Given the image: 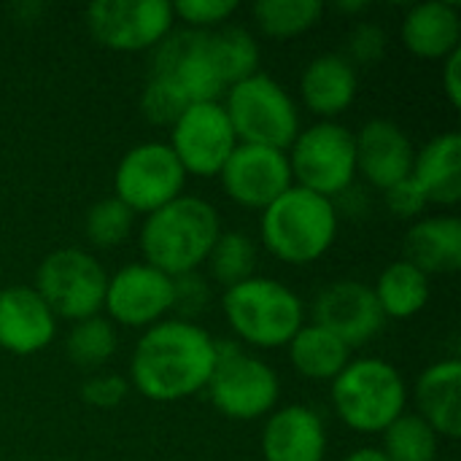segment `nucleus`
I'll list each match as a JSON object with an SVG mask.
<instances>
[{"mask_svg":"<svg viewBox=\"0 0 461 461\" xmlns=\"http://www.w3.org/2000/svg\"><path fill=\"white\" fill-rule=\"evenodd\" d=\"M216 338L194 321L162 319L143 330L130 357V389L151 402L200 394L216 365Z\"/></svg>","mask_w":461,"mask_h":461,"instance_id":"obj_1","label":"nucleus"},{"mask_svg":"<svg viewBox=\"0 0 461 461\" xmlns=\"http://www.w3.org/2000/svg\"><path fill=\"white\" fill-rule=\"evenodd\" d=\"M219 235L221 219L213 203L197 194H181L143 219L138 240L146 265L178 278L205 265Z\"/></svg>","mask_w":461,"mask_h":461,"instance_id":"obj_2","label":"nucleus"},{"mask_svg":"<svg viewBox=\"0 0 461 461\" xmlns=\"http://www.w3.org/2000/svg\"><path fill=\"white\" fill-rule=\"evenodd\" d=\"M340 216L332 200L289 186L259 216V235L265 249L284 265L303 267L319 262L338 238Z\"/></svg>","mask_w":461,"mask_h":461,"instance_id":"obj_3","label":"nucleus"},{"mask_svg":"<svg viewBox=\"0 0 461 461\" xmlns=\"http://www.w3.org/2000/svg\"><path fill=\"white\" fill-rule=\"evenodd\" d=\"M221 311L235 340L254 348H284L305 324V303L286 284L265 276L224 289Z\"/></svg>","mask_w":461,"mask_h":461,"instance_id":"obj_4","label":"nucleus"},{"mask_svg":"<svg viewBox=\"0 0 461 461\" xmlns=\"http://www.w3.org/2000/svg\"><path fill=\"white\" fill-rule=\"evenodd\" d=\"M330 397L338 419L351 432L381 435L405 413L408 384L392 362L381 357H359L332 381Z\"/></svg>","mask_w":461,"mask_h":461,"instance_id":"obj_5","label":"nucleus"},{"mask_svg":"<svg viewBox=\"0 0 461 461\" xmlns=\"http://www.w3.org/2000/svg\"><path fill=\"white\" fill-rule=\"evenodd\" d=\"M221 105L238 143L286 151L303 130L297 100L278 78L267 73H254L227 86Z\"/></svg>","mask_w":461,"mask_h":461,"instance_id":"obj_6","label":"nucleus"},{"mask_svg":"<svg viewBox=\"0 0 461 461\" xmlns=\"http://www.w3.org/2000/svg\"><path fill=\"white\" fill-rule=\"evenodd\" d=\"M216 365L208 378V400L224 419L257 421L278 408L281 378L259 357L249 354L235 338L216 340Z\"/></svg>","mask_w":461,"mask_h":461,"instance_id":"obj_7","label":"nucleus"},{"mask_svg":"<svg viewBox=\"0 0 461 461\" xmlns=\"http://www.w3.org/2000/svg\"><path fill=\"white\" fill-rule=\"evenodd\" d=\"M108 273L86 249L65 246L46 254L35 270V292L49 305L54 319L70 324L100 316Z\"/></svg>","mask_w":461,"mask_h":461,"instance_id":"obj_8","label":"nucleus"},{"mask_svg":"<svg viewBox=\"0 0 461 461\" xmlns=\"http://www.w3.org/2000/svg\"><path fill=\"white\" fill-rule=\"evenodd\" d=\"M297 186L335 200L357 181L354 132L340 122H316L303 127L286 149Z\"/></svg>","mask_w":461,"mask_h":461,"instance_id":"obj_9","label":"nucleus"},{"mask_svg":"<svg viewBox=\"0 0 461 461\" xmlns=\"http://www.w3.org/2000/svg\"><path fill=\"white\" fill-rule=\"evenodd\" d=\"M151 78L167 84L186 105L211 103L227 92L219 73L211 32L200 30H173L159 46L151 49Z\"/></svg>","mask_w":461,"mask_h":461,"instance_id":"obj_10","label":"nucleus"},{"mask_svg":"<svg viewBox=\"0 0 461 461\" xmlns=\"http://www.w3.org/2000/svg\"><path fill=\"white\" fill-rule=\"evenodd\" d=\"M84 22L100 46L122 54L151 51L176 30L167 0H97L86 5Z\"/></svg>","mask_w":461,"mask_h":461,"instance_id":"obj_11","label":"nucleus"},{"mask_svg":"<svg viewBox=\"0 0 461 461\" xmlns=\"http://www.w3.org/2000/svg\"><path fill=\"white\" fill-rule=\"evenodd\" d=\"M186 173L165 140H146L132 146L116 165L113 197L135 216L154 213L184 194Z\"/></svg>","mask_w":461,"mask_h":461,"instance_id":"obj_12","label":"nucleus"},{"mask_svg":"<svg viewBox=\"0 0 461 461\" xmlns=\"http://www.w3.org/2000/svg\"><path fill=\"white\" fill-rule=\"evenodd\" d=\"M170 151L186 176L213 178L238 146L235 130L219 100L192 103L170 127Z\"/></svg>","mask_w":461,"mask_h":461,"instance_id":"obj_13","label":"nucleus"},{"mask_svg":"<svg viewBox=\"0 0 461 461\" xmlns=\"http://www.w3.org/2000/svg\"><path fill=\"white\" fill-rule=\"evenodd\" d=\"M103 311L111 324L149 330L173 311V278L146 262L124 265L108 276Z\"/></svg>","mask_w":461,"mask_h":461,"instance_id":"obj_14","label":"nucleus"},{"mask_svg":"<svg viewBox=\"0 0 461 461\" xmlns=\"http://www.w3.org/2000/svg\"><path fill=\"white\" fill-rule=\"evenodd\" d=\"M224 194L249 211H265L289 186H294L286 151L238 143L219 173Z\"/></svg>","mask_w":461,"mask_h":461,"instance_id":"obj_15","label":"nucleus"},{"mask_svg":"<svg viewBox=\"0 0 461 461\" xmlns=\"http://www.w3.org/2000/svg\"><path fill=\"white\" fill-rule=\"evenodd\" d=\"M313 324L338 335L351 351L381 335L386 316L378 308L373 286L362 281H332L313 300Z\"/></svg>","mask_w":461,"mask_h":461,"instance_id":"obj_16","label":"nucleus"},{"mask_svg":"<svg viewBox=\"0 0 461 461\" xmlns=\"http://www.w3.org/2000/svg\"><path fill=\"white\" fill-rule=\"evenodd\" d=\"M357 176L375 189H389L411 176L416 146L411 135L392 119H367L357 132Z\"/></svg>","mask_w":461,"mask_h":461,"instance_id":"obj_17","label":"nucleus"},{"mask_svg":"<svg viewBox=\"0 0 461 461\" xmlns=\"http://www.w3.org/2000/svg\"><path fill=\"white\" fill-rule=\"evenodd\" d=\"M259 446L265 461H324L327 424L311 405H281L267 416Z\"/></svg>","mask_w":461,"mask_h":461,"instance_id":"obj_18","label":"nucleus"},{"mask_svg":"<svg viewBox=\"0 0 461 461\" xmlns=\"http://www.w3.org/2000/svg\"><path fill=\"white\" fill-rule=\"evenodd\" d=\"M57 319L32 286L0 289V348L14 357H32L51 346Z\"/></svg>","mask_w":461,"mask_h":461,"instance_id":"obj_19","label":"nucleus"},{"mask_svg":"<svg viewBox=\"0 0 461 461\" xmlns=\"http://www.w3.org/2000/svg\"><path fill=\"white\" fill-rule=\"evenodd\" d=\"M357 68L338 51L313 57L300 76L303 105L321 122H335L357 100Z\"/></svg>","mask_w":461,"mask_h":461,"instance_id":"obj_20","label":"nucleus"},{"mask_svg":"<svg viewBox=\"0 0 461 461\" xmlns=\"http://www.w3.org/2000/svg\"><path fill=\"white\" fill-rule=\"evenodd\" d=\"M416 416H421L438 438L459 440L461 435V362L456 357L429 365L413 386Z\"/></svg>","mask_w":461,"mask_h":461,"instance_id":"obj_21","label":"nucleus"},{"mask_svg":"<svg viewBox=\"0 0 461 461\" xmlns=\"http://www.w3.org/2000/svg\"><path fill=\"white\" fill-rule=\"evenodd\" d=\"M402 43L413 57L446 59L461 43V14L456 3H416L402 16Z\"/></svg>","mask_w":461,"mask_h":461,"instance_id":"obj_22","label":"nucleus"},{"mask_svg":"<svg viewBox=\"0 0 461 461\" xmlns=\"http://www.w3.org/2000/svg\"><path fill=\"white\" fill-rule=\"evenodd\" d=\"M411 178L421 186L429 205H456L461 200V135L443 132L427 140L413 159Z\"/></svg>","mask_w":461,"mask_h":461,"instance_id":"obj_23","label":"nucleus"},{"mask_svg":"<svg viewBox=\"0 0 461 461\" xmlns=\"http://www.w3.org/2000/svg\"><path fill=\"white\" fill-rule=\"evenodd\" d=\"M405 259L421 273H456L461 267V221L456 216L416 219L405 235Z\"/></svg>","mask_w":461,"mask_h":461,"instance_id":"obj_24","label":"nucleus"},{"mask_svg":"<svg viewBox=\"0 0 461 461\" xmlns=\"http://www.w3.org/2000/svg\"><path fill=\"white\" fill-rule=\"evenodd\" d=\"M289 362L308 381H335L351 362V348L319 324H303L289 340Z\"/></svg>","mask_w":461,"mask_h":461,"instance_id":"obj_25","label":"nucleus"},{"mask_svg":"<svg viewBox=\"0 0 461 461\" xmlns=\"http://www.w3.org/2000/svg\"><path fill=\"white\" fill-rule=\"evenodd\" d=\"M373 294L378 300V308L386 319H413L419 316L429 303V276L421 273L408 259H397L386 265L373 286Z\"/></svg>","mask_w":461,"mask_h":461,"instance_id":"obj_26","label":"nucleus"},{"mask_svg":"<svg viewBox=\"0 0 461 461\" xmlns=\"http://www.w3.org/2000/svg\"><path fill=\"white\" fill-rule=\"evenodd\" d=\"M327 5L321 0H259L251 14L257 27L273 41H289L311 27H316L324 16Z\"/></svg>","mask_w":461,"mask_h":461,"instance_id":"obj_27","label":"nucleus"},{"mask_svg":"<svg viewBox=\"0 0 461 461\" xmlns=\"http://www.w3.org/2000/svg\"><path fill=\"white\" fill-rule=\"evenodd\" d=\"M116 330L105 316H89L76 321L65 335V357L81 370H100L116 354Z\"/></svg>","mask_w":461,"mask_h":461,"instance_id":"obj_28","label":"nucleus"},{"mask_svg":"<svg viewBox=\"0 0 461 461\" xmlns=\"http://www.w3.org/2000/svg\"><path fill=\"white\" fill-rule=\"evenodd\" d=\"M205 265L216 284H221L224 289L238 286L249 281L257 270V246L240 230H221Z\"/></svg>","mask_w":461,"mask_h":461,"instance_id":"obj_29","label":"nucleus"},{"mask_svg":"<svg viewBox=\"0 0 461 461\" xmlns=\"http://www.w3.org/2000/svg\"><path fill=\"white\" fill-rule=\"evenodd\" d=\"M211 46H213L219 73H221L227 86L259 73V59H262L259 43L246 27H235V24L227 27L224 24L221 30H213Z\"/></svg>","mask_w":461,"mask_h":461,"instance_id":"obj_30","label":"nucleus"},{"mask_svg":"<svg viewBox=\"0 0 461 461\" xmlns=\"http://www.w3.org/2000/svg\"><path fill=\"white\" fill-rule=\"evenodd\" d=\"M384 456L389 461H438L440 438L416 413H402L384 432Z\"/></svg>","mask_w":461,"mask_h":461,"instance_id":"obj_31","label":"nucleus"},{"mask_svg":"<svg viewBox=\"0 0 461 461\" xmlns=\"http://www.w3.org/2000/svg\"><path fill=\"white\" fill-rule=\"evenodd\" d=\"M135 230V213L116 197L97 200L84 216V235L95 249H116Z\"/></svg>","mask_w":461,"mask_h":461,"instance_id":"obj_32","label":"nucleus"},{"mask_svg":"<svg viewBox=\"0 0 461 461\" xmlns=\"http://www.w3.org/2000/svg\"><path fill=\"white\" fill-rule=\"evenodd\" d=\"M238 3L235 0H181L173 3V14L176 19H181L189 30H200V32H213L219 27H224V22H230L238 14Z\"/></svg>","mask_w":461,"mask_h":461,"instance_id":"obj_33","label":"nucleus"},{"mask_svg":"<svg viewBox=\"0 0 461 461\" xmlns=\"http://www.w3.org/2000/svg\"><path fill=\"white\" fill-rule=\"evenodd\" d=\"M386 46H389V38H386V30L375 22H359L351 27L348 38H346V59L357 68H373L378 65L384 57H386Z\"/></svg>","mask_w":461,"mask_h":461,"instance_id":"obj_34","label":"nucleus"},{"mask_svg":"<svg viewBox=\"0 0 461 461\" xmlns=\"http://www.w3.org/2000/svg\"><path fill=\"white\" fill-rule=\"evenodd\" d=\"M189 105L167 86L162 84L159 78H151L146 81L143 92H140V113L146 116V122L157 124V127H173V122L186 111Z\"/></svg>","mask_w":461,"mask_h":461,"instance_id":"obj_35","label":"nucleus"},{"mask_svg":"<svg viewBox=\"0 0 461 461\" xmlns=\"http://www.w3.org/2000/svg\"><path fill=\"white\" fill-rule=\"evenodd\" d=\"M211 305V284L200 273H186L173 278V311L181 321H194Z\"/></svg>","mask_w":461,"mask_h":461,"instance_id":"obj_36","label":"nucleus"},{"mask_svg":"<svg viewBox=\"0 0 461 461\" xmlns=\"http://www.w3.org/2000/svg\"><path fill=\"white\" fill-rule=\"evenodd\" d=\"M130 394V381L116 375V373H95L92 378L84 381L81 397L89 408L97 411H113L119 408Z\"/></svg>","mask_w":461,"mask_h":461,"instance_id":"obj_37","label":"nucleus"},{"mask_svg":"<svg viewBox=\"0 0 461 461\" xmlns=\"http://www.w3.org/2000/svg\"><path fill=\"white\" fill-rule=\"evenodd\" d=\"M384 205H386V211H389L392 216L405 219V221H416L419 216H424L429 200H427V194L421 192V186L408 176V178H402L400 184L384 189Z\"/></svg>","mask_w":461,"mask_h":461,"instance_id":"obj_38","label":"nucleus"},{"mask_svg":"<svg viewBox=\"0 0 461 461\" xmlns=\"http://www.w3.org/2000/svg\"><path fill=\"white\" fill-rule=\"evenodd\" d=\"M440 84L443 92L451 103V108L461 105V49H456L454 54H448L443 59V73H440Z\"/></svg>","mask_w":461,"mask_h":461,"instance_id":"obj_39","label":"nucleus"},{"mask_svg":"<svg viewBox=\"0 0 461 461\" xmlns=\"http://www.w3.org/2000/svg\"><path fill=\"white\" fill-rule=\"evenodd\" d=\"M340 461H389L384 456V451L381 448H357V451H351L348 456H343Z\"/></svg>","mask_w":461,"mask_h":461,"instance_id":"obj_40","label":"nucleus"},{"mask_svg":"<svg viewBox=\"0 0 461 461\" xmlns=\"http://www.w3.org/2000/svg\"><path fill=\"white\" fill-rule=\"evenodd\" d=\"M335 8H338L340 14L357 16V14H365V11L370 8V3H367V0H340V3H335Z\"/></svg>","mask_w":461,"mask_h":461,"instance_id":"obj_41","label":"nucleus"},{"mask_svg":"<svg viewBox=\"0 0 461 461\" xmlns=\"http://www.w3.org/2000/svg\"><path fill=\"white\" fill-rule=\"evenodd\" d=\"M446 461H451V459H446Z\"/></svg>","mask_w":461,"mask_h":461,"instance_id":"obj_42","label":"nucleus"}]
</instances>
